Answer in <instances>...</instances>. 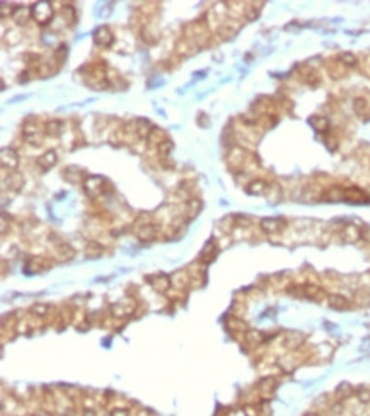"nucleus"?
I'll list each match as a JSON object with an SVG mask.
<instances>
[{"mask_svg": "<svg viewBox=\"0 0 370 416\" xmlns=\"http://www.w3.org/2000/svg\"><path fill=\"white\" fill-rule=\"evenodd\" d=\"M338 60H340L347 68H351V67H355V65L358 63L357 57H355L353 53H350V51H343V53L338 57Z\"/></svg>", "mask_w": 370, "mask_h": 416, "instance_id": "nucleus-35", "label": "nucleus"}, {"mask_svg": "<svg viewBox=\"0 0 370 416\" xmlns=\"http://www.w3.org/2000/svg\"><path fill=\"white\" fill-rule=\"evenodd\" d=\"M324 198L326 200H343L345 198V188L341 186H331L324 191Z\"/></svg>", "mask_w": 370, "mask_h": 416, "instance_id": "nucleus-32", "label": "nucleus"}, {"mask_svg": "<svg viewBox=\"0 0 370 416\" xmlns=\"http://www.w3.org/2000/svg\"><path fill=\"white\" fill-rule=\"evenodd\" d=\"M309 125L319 133H326L329 130V121L326 116H321V114H314L312 118H309Z\"/></svg>", "mask_w": 370, "mask_h": 416, "instance_id": "nucleus-25", "label": "nucleus"}, {"mask_svg": "<svg viewBox=\"0 0 370 416\" xmlns=\"http://www.w3.org/2000/svg\"><path fill=\"white\" fill-rule=\"evenodd\" d=\"M355 396H357L360 404H370V387L362 386L358 389H355Z\"/></svg>", "mask_w": 370, "mask_h": 416, "instance_id": "nucleus-36", "label": "nucleus"}, {"mask_svg": "<svg viewBox=\"0 0 370 416\" xmlns=\"http://www.w3.org/2000/svg\"><path fill=\"white\" fill-rule=\"evenodd\" d=\"M31 16L33 19L36 21L38 24L44 26L51 21V16H53V9H51L50 2H38L31 7Z\"/></svg>", "mask_w": 370, "mask_h": 416, "instance_id": "nucleus-1", "label": "nucleus"}, {"mask_svg": "<svg viewBox=\"0 0 370 416\" xmlns=\"http://www.w3.org/2000/svg\"><path fill=\"white\" fill-rule=\"evenodd\" d=\"M244 162H246V152H244L243 148H239V147L232 148V150H230V154H229V166H230V167L239 169L241 166L244 164Z\"/></svg>", "mask_w": 370, "mask_h": 416, "instance_id": "nucleus-23", "label": "nucleus"}, {"mask_svg": "<svg viewBox=\"0 0 370 416\" xmlns=\"http://www.w3.org/2000/svg\"><path fill=\"white\" fill-rule=\"evenodd\" d=\"M92 40H94V43L98 44V46H111L113 41H115V36H113V33L109 31L108 26H101L98 27V29L94 31V34H92Z\"/></svg>", "mask_w": 370, "mask_h": 416, "instance_id": "nucleus-4", "label": "nucleus"}, {"mask_svg": "<svg viewBox=\"0 0 370 416\" xmlns=\"http://www.w3.org/2000/svg\"><path fill=\"white\" fill-rule=\"evenodd\" d=\"M304 416H319V415H317V413H314V411H310V413H306V415H304Z\"/></svg>", "mask_w": 370, "mask_h": 416, "instance_id": "nucleus-47", "label": "nucleus"}, {"mask_svg": "<svg viewBox=\"0 0 370 416\" xmlns=\"http://www.w3.org/2000/svg\"><path fill=\"white\" fill-rule=\"evenodd\" d=\"M7 183H9V188L19 189L21 185H22V176H21L19 172L12 171V172L9 174V179H7Z\"/></svg>", "mask_w": 370, "mask_h": 416, "instance_id": "nucleus-40", "label": "nucleus"}, {"mask_svg": "<svg viewBox=\"0 0 370 416\" xmlns=\"http://www.w3.org/2000/svg\"><path fill=\"white\" fill-rule=\"evenodd\" d=\"M135 307L133 306H126V304H115V306H111V314L115 315V317H126V315H130L131 312H133Z\"/></svg>", "mask_w": 370, "mask_h": 416, "instance_id": "nucleus-30", "label": "nucleus"}, {"mask_svg": "<svg viewBox=\"0 0 370 416\" xmlns=\"http://www.w3.org/2000/svg\"><path fill=\"white\" fill-rule=\"evenodd\" d=\"M341 237H343L345 241H348V242H357L358 239L364 237V230H362L358 225L348 224V225H345L343 230H341Z\"/></svg>", "mask_w": 370, "mask_h": 416, "instance_id": "nucleus-16", "label": "nucleus"}, {"mask_svg": "<svg viewBox=\"0 0 370 416\" xmlns=\"http://www.w3.org/2000/svg\"><path fill=\"white\" fill-rule=\"evenodd\" d=\"M82 176H84V172H82L79 167H74V166H70V167H67L63 171V178L67 179L68 183H72V185H75V183H81L82 181Z\"/></svg>", "mask_w": 370, "mask_h": 416, "instance_id": "nucleus-28", "label": "nucleus"}, {"mask_svg": "<svg viewBox=\"0 0 370 416\" xmlns=\"http://www.w3.org/2000/svg\"><path fill=\"white\" fill-rule=\"evenodd\" d=\"M266 338H268V336L261 331H246L243 334L244 343H246L247 346H251V348H258L259 345H263V343L266 341Z\"/></svg>", "mask_w": 370, "mask_h": 416, "instance_id": "nucleus-15", "label": "nucleus"}, {"mask_svg": "<svg viewBox=\"0 0 370 416\" xmlns=\"http://www.w3.org/2000/svg\"><path fill=\"white\" fill-rule=\"evenodd\" d=\"M276 386H278V380H276L273 375H266V377H263V379L259 380V384H258V393L261 394L263 399H268V397L273 396V393H275Z\"/></svg>", "mask_w": 370, "mask_h": 416, "instance_id": "nucleus-5", "label": "nucleus"}, {"mask_svg": "<svg viewBox=\"0 0 370 416\" xmlns=\"http://www.w3.org/2000/svg\"><path fill=\"white\" fill-rule=\"evenodd\" d=\"M295 365H297V362L293 356H283V358H280V367H282L283 370H287V372L295 369Z\"/></svg>", "mask_w": 370, "mask_h": 416, "instance_id": "nucleus-42", "label": "nucleus"}, {"mask_svg": "<svg viewBox=\"0 0 370 416\" xmlns=\"http://www.w3.org/2000/svg\"><path fill=\"white\" fill-rule=\"evenodd\" d=\"M55 258L58 259V261H70L72 258L75 256V251L74 248H72L70 244H67V242H60V244L55 248Z\"/></svg>", "mask_w": 370, "mask_h": 416, "instance_id": "nucleus-18", "label": "nucleus"}, {"mask_svg": "<svg viewBox=\"0 0 370 416\" xmlns=\"http://www.w3.org/2000/svg\"><path fill=\"white\" fill-rule=\"evenodd\" d=\"M82 416H99L96 413V410H84L82 411Z\"/></svg>", "mask_w": 370, "mask_h": 416, "instance_id": "nucleus-45", "label": "nucleus"}, {"mask_svg": "<svg viewBox=\"0 0 370 416\" xmlns=\"http://www.w3.org/2000/svg\"><path fill=\"white\" fill-rule=\"evenodd\" d=\"M51 268V261L44 256H34L27 261V268L26 271L27 273H41V271H46V270Z\"/></svg>", "mask_w": 370, "mask_h": 416, "instance_id": "nucleus-6", "label": "nucleus"}, {"mask_svg": "<svg viewBox=\"0 0 370 416\" xmlns=\"http://www.w3.org/2000/svg\"><path fill=\"white\" fill-rule=\"evenodd\" d=\"M36 416H53V415H50V413H46V411H43V413H38Z\"/></svg>", "mask_w": 370, "mask_h": 416, "instance_id": "nucleus-46", "label": "nucleus"}, {"mask_svg": "<svg viewBox=\"0 0 370 416\" xmlns=\"http://www.w3.org/2000/svg\"><path fill=\"white\" fill-rule=\"evenodd\" d=\"M50 311H51V307L46 306V304H36V306L31 307V312H33L36 317H44Z\"/></svg>", "mask_w": 370, "mask_h": 416, "instance_id": "nucleus-41", "label": "nucleus"}, {"mask_svg": "<svg viewBox=\"0 0 370 416\" xmlns=\"http://www.w3.org/2000/svg\"><path fill=\"white\" fill-rule=\"evenodd\" d=\"M269 189V185L263 179H254L251 181L249 185L246 186V193L247 195H254V196H261V195H266Z\"/></svg>", "mask_w": 370, "mask_h": 416, "instance_id": "nucleus-20", "label": "nucleus"}, {"mask_svg": "<svg viewBox=\"0 0 370 416\" xmlns=\"http://www.w3.org/2000/svg\"><path fill=\"white\" fill-rule=\"evenodd\" d=\"M171 282L176 290H185V289H188L189 285H193L191 275H189V271H186V270H178V271L171 276Z\"/></svg>", "mask_w": 370, "mask_h": 416, "instance_id": "nucleus-7", "label": "nucleus"}, {"mask_svg": "<svg viewBox=\"0 0 370 416\" xmlns=\"http://www.w3.org/2000/svg\"><path fill=\"white\" fill-rule=\"evenodd\" d=\"M353 394H355L353 387H351L348 382H343V384H340V386L336 387V391H334V399L340 401V403H345V401L350 399Z\"/></svg>", "mask_w": 370, "mask_h": 416, "instance_id": "nucleus-21", "label": "nucleus"}, {"mask_svg": "<svg viewBox=\"0 0 370 416\" xmlns=\"http://www.w3.org/2000/svg\"><path fill=\"white\" fill-rule=\"evenodd\" d=\"M200 208H202V203L200 200H188L186 202V213H188V218H193L198 215Z\"/></svg>", "mask_w": 370, "mask_h": 416, "instance_id": "nucleus-37", "label": "nucleus"}, {"mask_svg": "<svg viewBox=\"0 0 370 416\" xmlns=\"http://www.w3.org/2000/svg\"><path fill=\"white\" fill-rule=\"evenodd\" d=\"M326 67H328V72H329V74L333 75L334 79L343 77V75L347 74V70H348V68L345 67V65L341 63L340 60H329L326 63Z\"/></svg>", "mask_w": 370, "mask_h": 416, "instance_id": "nucleus-26", "label": "nucleus"}, {"mask_svg": "<svg viewBox=\"0 0 370 416\" xmlns=\"http://www.w3.org/2000/svg\"><path fill=\"white\" fill-rule=\"evenodd\" d=\"M328 304H329V307H333L336 311H347L351 306L350 300L345 295H341V293H331V295H328Z\"/></svg>", "mask_w": 370, "mask_h": 416, "instance_id": "nucleus-19", "label": "nucleus"}, {"mask_svg": "<svg viewBox=\"0 0 370 416\" xmlns=\"http://www.w3.org/2000/svg\"><path fill=\"white\" fill-rule=\"evenodd\" d=\"M370 109V104L365 98H362V96H358V98L353 99V111L355 114H358V116H367Z\"/></svg>", "mask_w": 370, "mask_h": 416, "instance_id": "nucleus-29", "label": "nucleus"}, {"mask_svg": "<svg viewBox=\"0 0 370 416\" xmlns=\"http://www.w3.org/2000/svg\"><path fill=\"white\" fill-rule=\"evenodd\" d=\"M164 140H167L164 131H162L161 128H152L150 135H148V142H150V144H157L159 145V144H162Z\"/></svg>", "mask_w": 370, "mask_h": 416, "instance_id": "nucleus-38", "label": "nucleus"}, {"mask_svg": "<svg viewBox=\"0 0 370 416\" xmlns=\"http://www.w3.org/2000/svg\"><path fill=\"white\" fill-rule=\"evenodd\" d=\"M62 131H63V123L60 120H50L44 125V133L48 137H58Z\"/></svg>", "mask_w": 370, "mask_h": 416, "instance_id": "nucleus-27", "label": "nucleus"}, {"mask_svg": "<svg viewBox=\"0 0 370 416\" xmlns=\"http://www.w3.org/2000/svg\"><path fill=\"white\" fill-rule=\"evenodd\" d=\"M302 293L306 299L314 300V302H321V300L326 299V290L321 289L319 285H314V283L302 285Z\"/></svg>", "mask_w": 370, "mask_h": 416, "instance_id": "nucleus-8", "label": "nucleus"}, {"mask_svg": "<svg viewBox=\"0 0 370 416\" xmlns=\"http://www.w3.org/2000/svg\"><path fill=\"white\" fill-rule=\"evenodd\" d=\"M17 166H19V155L16 154V150L10 147L2 148V167L12 172L17 169Z\"/></svg>", "mask_w": 370, "mask_h": 416, "instance_id": "nucleus-10", "label": "nucleus"}, {"mask_svg": "<svg viewBox=\"0 0 370 416\" xmlns=\"http://www.w3.org/2000/svg\"><path fill=\"white\" fill-rule=\"evenodd\" d=\"M314 355H316L317 358H321V360H326V358H329V356L333 355V348H331L329 345H326V343H323V345H319V346H316V348H314Z\"/></svg>", "mask_w": 370, "mask_h": 416, "instance_id": "nucleus-34", "label": "nucleus"}, {"mask_svg": "<svg viewBox=\"0 0 370 416\" xmlns=\"http://www.w3.org/2000/svg\"><path fill=\"white\" fill-rule=\"evenodd\" d=\"M57 162H58V157H57V152L55 150L44 152L43 155H40V157L36 159V166L41 169V171H50Z\"/></svg>", "mask_w": 370, "mask_h": 416, "instance_id": "nucleus-13", "label": "nucleus"}, {"mask_svg": "<svg viewBox=\"0 0 370 416\" xmlns=\"http://www.w3.org/2000/svg\"><path fill=\"white\" fill-rule=\"evenodd\" d=\"M304 339H306V336H304L302 333H288V334H285L283 345H285L288 350H297V348L302 346Z\"/></svg>", "mask_w": 370, "mask_h": 416, "instance_id": "nucleus-22", "label": "nucleus"}, {"mask_svg": "<svg viewBox=\"0 0 370 416\" xmlns=\"http://www.w3.org/2000/svg\"><path fill=\"white\" fill-rule=\"evenodd\" d=\"M104 188H106V179L101 178V176H91V178H87L84 181V189L91 198L103 195Z\"/></svg>", "mask_w": 370, "mask_h": 416, "instance_id": "nucleus-2", "label": "nucleus"}, {"mask_svg": "<svg viewBox=\"0 0 370 416\" xmlns=\"http://www.w3.org/2000/svg\"><path fill=\"white\" fill-rule=\"evenodd\" d=\"M287 225V220L285 218H280V217H273V218H263L259 227H261L263 232L266 234H278L285 229Z\"/></svg>", "mask_w": 370, "mask_h": 416, "instance_id": "nucleus-3", "label": "nucleus"}, {"mask_svg": "<svg viewBox=\"0 0 370 416\" xmlns=\"http://www.w3.org/2000/svg\"><path fill=\"white\" fill-rule=\"evenodd\" d=\"M355 304L360 307H370V290L360 289L355 293Z\"/></svg>", "mask_w": 370, "mask_h": 416, "instance_id": "nucleus-31", "label": "nucleus"}, {"mask_svg": "<svg viewBox=\"0 0 370 416\" xmlns=\"http://www.w3.org/2000/svg\"><path fill=\"white\" fill-rule=\"evenodd\" d=\"M29 72H21V75H19V82H26V81H29Z\"/></svg>", "mask_w": 370, "mask_h": 416, "instance_id": "nucleus-44", "label": "nucleus"}, {"mask_svg": "<svg viewBox=\"0 0 370 416\" xmlns=\"http://www.w3.org/2000/svg\"><path fill=\"white\" fill-rule=\"evenodd\" d=\"M148 282H150L152 289H154L155 292H159V293L169 292V289H171V285H172L171 276H165V275H155V276H152Z\"/></svg>", "mask_w": 370, "mask_h": 416, "instance_id": "nucleus-12", "label": "nucleus"}, {"mask_svg": "<svg viewBox=\"0 0 370 416\" xmlns=\"http://www.w3.org/2000/svg\"><path fill=\"white\" fill-rule=\"evenodd\" d=\"M217 252H219L217 242H215V241H208V242H206V244L202 248V251H200L198 261L202 263V265H210V263H212L213 259L217 258Z\"/></svg>", "mask_w": 370, "mask_h": 416, "instance_id": "nucleus-9", "label": "nucleus"}, {"mask_svg": "<svg viewBox=\"0 0 370 416\" xmlns=\"http://www.w3.org/2000/svg\"><path fill=\"white\" fill-rule=\"evenodd\" d=\"M345 198L348 202H355V203H364L367 202V195L362 191L360 188L357 186H350V188H345Z\"/></svg>", "mask_w": 370, "mask_h": 416, "instance_id": "nucleus-24", "label": "nucleus"}, {"mask_svg": "<svg viewBox=\"0 0 370 416\" xmlns=\"http://www.w3.org/2000/svg\"><path fill=\"white\" fill-rule=\"evenodd\" d=\"M137 235L140 241H154L159 235V225L155 224H144L137 230Z\"/></svg>", "mask_w": 370, "mask_h": 416, "instance_id": "nucleus-14", "label": "nucleus"}, {"mask_svg": "<svg viewBox=\"0 0 370 416\" xmlns=\"http://www.w3.org/2000/svg\"><path fill=\"white\" fill-rule=\"evenodd\" d=\"M226 326L230 333H234V334H244V333L247 331L246 321H243V319L237 317V315H230V317H227Z\"/></svg>", "mask_w": 370, "mask_h": 416, "instance_id": "nucleus-17", "label": "nucleus"}, {"mask_svg": "<svg viewBox=\"0 0 370 416\" xmlns=\"http://www.w3.org/2000/svg\"><path fill=\"white\" fill-rule=\"evenodd\" d=\"M299 75H300V79H302L304 84L310 85V87H316V85H319V82H321L317 72L314 70L310 65H302V67L299 68Z\"/></svg>", "mask_w": 370, "mask_h": 416, "instance_id": "nucleus-11", "label": "nucleus"}, {"mask_svg": "<svg viewBox=\"0 0 370 416\" xmlns=\"http://www.w3.org/2000/svg\"><path fill=\"white\" fill-rule=\"evenodd\" d=\"M85 252H87L89 258H99V256H101L103 252H104V248H103V246L99 244V242L91 241V242L87 244V248H85Z\"/></svg>", "mask_w": 370, "mask_h": 416, "instance_id": "nucleus-33", "label": "nucleus"}, {"mask_svg": "<svg viewBox=\"0 0 370 416\" xmlns=\"http://www.w3.org/2000/svg\"><path fill=\"white\" fill-rule=\"evenodd\" d=\"M172 150V142L171 140H164L162 144L157 145V152H159V157L161 159H167L169 154Z\"/></svg>", "mask_w": 370, "mask_h": 416, "instance_id": "nucleus-39", "label": "nucleus"}, {"mask_svg": "<svg viewBox=\"0 0 370 416\" xmlns=\"http://www.w3.org/2000/svg\"><path fill=\"white\" fill-rule=\"evenodd\" d=\"M109 416H133V415H131V411L126 410V408H116V410H113L111 413H109Z\"/></svg>", "mask_w": 370, "mask_h": 416, "instance_id": "nucleus-43", "label": "nucleus"}]
</instances>
